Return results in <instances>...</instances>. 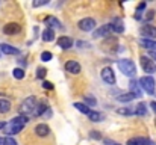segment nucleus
Here are the masks:
<instances>
[{"instance_id": "f257e3e1", "label": "nucleus", "mask_w": 156, "mask_h": 145, "mask_svg": "<svg viewBox=\"0 0 156 145\" xmlns=\"http://www.w3.org/2000/svg\"><path fill=\"white\" fill-rule=\"evenodd\" d=\"M26 124H27V116H24V115H18V116L12 118V119L9 121V124L5 126V130H6L8 136H12V135L20 133V132L24 129Z\"/></svg>"}, {"instance_id": "f03ea898", "label": "nucleus", "mask_w": 156, "mask_h": 145, "mask_svg": "<svg viewBox=\"0 0 156 145\" xmlns=\"http://www.w3.org/2000/svg\"><path fill=\"white\" fill-rule=\"evenodd\" d=\"M38 100H37V97L30 95L27 97L23 103H21V106H20V115H24V116H27V115H35L37 113V109H38Z\"/></svg>"}, {"instance_id": "7ed1b4c3", "label": "nucleus", "mask_w": 156, "mask_h": 145, "mask_svg": "<svg viewBox=\"0 0 156 145\" xmlns=\"http://www.w3.org/2000/svg\"><path fill=\"white\" fill-rule=\"evenodd\" d=\"M118 68L127 77H133L136 74V67H135V64L130 59H120L118 60Z\"/></svg>"}, {"instance_id": "20e7f679", "label": "nucleus", "mask_w": 156, "mask_h": 145, "mask_svg": "<svg viewBox=\"0 0 156 145\" xmlns=\"http://www.w3.org/2000/svg\"><path fill=\"white\" fill-rule=\"evenodd\" d=\"M138 83H140L141 89H144L147 94H153V92H155L156 82H155V79H153L152 76H144V77H141Z\"/></svg>"}, {"instance_id": "39448f33", "label": "nucleus", "mask_w": 156, "mask_h": 145, "mask_svg": "<svg viewBox=\"0 0 156 145\" xmlns=\"http://www.w3.org/2000/svg\"><path fill=\"white\" fill-rule=\"evenodd\" d=\"M140 64H141L144 73H149V74L156 73V64H155V60H152L150 57H147V56H141V57H140Z\"/></svg>"}, {"instance_id": "423d86ee", "label": "nucleus", "mask_w": 156, "mask_h": 145, "mask_svg": "<svg viewBox=\"0 0 156 145\" xmlns=\"http://www.w3.org/2000/svg\"><path fill=\"white\" fill-rule=\"evenodd\" d=\"M100 76H102V80H103L106 85H115V74H114L112 68L105 67L103 70H102V73H100Z\"/></svg>"}, {"instance_id": "0eeeda50", "label": "nucleus", "mask_w": 156, "mask_h": 145, "mask_svg": "<svg viewBox=\"0 0 156 145\" xmlns=\"http://www.w3.org/2000/svg\"><path fill=\"white\" fill-rule=\"evenodd\" d=\"M79 29L80 30H83V32H90V30H94V27H96V20L94 18H82L80 21H79Z\"/></svg>"}, {"instance_id": "6e6552de", "label": "nucleus", "mask_w": 156, "mask_h": 145, "mask_svg": "<svg viewBox=\"0 0 156 145\" xmlns=\"http://www.w3.org/2000/svg\"><path fill=\"white\" fill-rule=\"evenodd\" d=\"M20 32H21V24H18V23H8L3 27V33H6V35H15Z\"/></svg>"}, {"instance_id": "1a4fd4ad", "label": "nucleus", "mask_w": 156, "mask_h": 145, "mask_svg": "<svg viewBox=\"0 0 156 145\" xmlns=\"http://www.w3.org/2000/svg\"><path fill=\"white\" fill-rule=\"evenodd\" d=\"M141 33L146 36V40H152L156 36V27L153 24H143L141 26Z\"/></svg>"}, {"instance_id": "9d476101", "label": "nucleus", "mask_w": 156, "mask_h": 145, "mask_svg": "<svg viewBox=\"0 0 156 145\" xmlns=\"http://www.w3.org/2000/svg\"><path fill=\"white\" fill-rule=\"evenodd\" d=\"M65 70L70 73V74H79L80 73V64L77 62V60H67V64H65Z\"/></svg>"}, {"instance_id": "9b49d317", "label": "nucleus", "mask_w": 156, "mask_h": 145, "mask_svg": "<svg viewBox=\"0 0 156 145\" xmlns=\"http://www.w3.org/2000/svg\"><path fill=\"white\" fill-rule=\"evenodd\" d=\"M35 135L40 136V138H46L50 135V127L47 124H38L35 127Z\"/></svg>"}, {"instance_id": "f8f14e48", "label": "nucleus", "mask_w": 156, "mask_h": 145, "mask_svg": "<svg viewBox=\"0 0 156 145\" xmlns=\"http://www.w3.org/2000/svg\"><path fill=\"white\" fill-rule=\"evenodd\" d=\"M127 145H156L153 141L147 138H132L127 141Z\"/></svg>"}, {"instance_id": "ddd939ff", "label": "nucleus", "mask_w": 156, "mask_h": 145, "mask_svg": "<svg viewBox=\"0 0 156 145\" xmlns=\"http://www.w3.org/2000/svg\"><path fill=\"white\" fill-rule=\"evenodd\" d=\"M109 32H111V26L106 24V26H102V27L96 29L94 33H93V36H94V38H105V36L109 35Z\"/></svg>"}, {"instance_id": "4468645a", "label": "nucleus", "mask_w": 156, "mask_h": 145, "mask_svg": "<svg viewBox=\"0 0 156 145\" xmlns=\"http://www.w3.org/2000/svg\"><path fill=\"white\" fill-rule=\"evenodd\" d=\"M58 46L62 50H68L73 46V40L70 36H61V38H58Z\"/></svg>"}, {"instance_id": "2eb2a0df", "label": "nucleus", "mask_w": 156, "mask_h": 145, "mask_svg": "<svg viewBox=\"0 0 156 145\" xmlns=\"http://www.w3.org/2000/svg\"><path fill=\"white\" fill-rule=\"evenodd\" d=\"M141 86H140V83L136 82V80H130V83H129V92H132L133 95L136 97H141Z\"/></svg>"}, {"instance_id": "dca6fc26", "label": "nucleus", "mask_w": 156, "mask_h": 145, "mask_svg": "<svg viewBox=\"0 0 156 145\" xmlns=\"http://www.w3.org/2000/svg\"><path fill=\"white\" fill-rule=\"evenodd\" d=\"M0 51L2 53H5V54H18L20 53V50L18 48H15L14 46H9V44H0Z\"/></svg>"}, {"instance_id": "f3484780", "label": "nucleus", "mask_w": 156, "mask_h": 145, "mask_svg": "<svg viewBox=\"0 0 156 145\" xmlns=\"http://www.w3.org/2000/svg\"><path fill=\"white\" fill-rule=\"evenodd\" d=\"M140 44L146 48V50H149V51H156V41L155 40H141Z\"/></svg>"}, {"instance_id": "a211bd4d", "label": "nucleus", "mask_w": 156, "mask_h": 145, "mask_svg": "<svg viewBox=\"0 0 156 145\" xmlns=\"http://www.w3.org/2000/svg\"><path fill=\"white\" fill-rule=\"evenodd\" d=\"M44 23L49 26V29H52V27H61V21H59L56 17H52V15L46 17V18H44Z\"/></svg>"}, {"instance_id": "6ab92c4d", "label": "nucleus", "mask_w": 156, "mask_h": 145, "mask_svg": "<svg viewBox=\"0 0 156 145\" xmlns=\"http://www.w3.org/2000/svg\"><path fill=\"white\" fill-rule=\"evenodd\" d=\"M88 118H90V121H93V123H102V121L105 119V115L103 113H100V112L91 110V112L88 113Z\"/></svg>"}, {"instance_id": "aec40b11", "label": "nucleus", "mask_w": 156, "mask_h": 145, "mask_svg": "<svg viewBox=\"0 0 156 145\" xmlns=\"http://www.w3.org/2000/svg\"><path fill=\"white\" fill-rule=\"evenodd\" d=\"M109 26H111V30H114L115 33H123V32H124V26H123V23H121L120 20L112 21Z\"/></svg>"}, {"instance_id": "412c9836", "label": "nucleus", "mask_w": 156, "mask_h": 145, "mask_svg": "<svg viewBox=\"0 0 156 145\" xmlns=\"http://www.w3.org/2000/svg\"><path fill=\"white\" fill-rule=\"evenodd\" d=\"M11 110V103L5 98H0V113H8Z\"/></svg>"}, {"instance_id": "4be33fe9", "label": "nucleus", "mask_w": 156, "mask_h": 145, "mask_svg": "<svg viewBox=\"0 0 156 145\" xmlns=\"http://www.w3.org/2000/svg\"><path fill=\"white\" fill-rule=\"evenodd\" d=\"M53 40H55V32H53V29H46V30L43 32V41L50 43Z\"/></svg>"}, {"instance_id": "5701e85b", "label": "nucleus", "mask_w": 156, "mask_h": 145, "mask_svg": "<svg viewBox=\"0 0 156 145\" xmlns=\"http://www.w3.org/2000/svg\"><path fill=\"white\" fill-rule=\"evenodd\" d=\"M133 98H136V97L133 95L132 92H126V94H121V95H118V97H117V100H118V101H123V103L132 101Z\"/></svg>"}, {"instance_id": "b1692460", "label": "nucleus", "mask_w": 156, "mask_h": 145, "mask_svg": "<svg viewBox=\"0 0 156 145\" xmlns=\"http://www.w3.org/2000/svg\"><path fill=\"white\" fill-rule=\"evenodd\" d=\"M146 6H147V3H146V2H141V3H138V6H136V11H135V18H136V20H140V18H141V14H143V11L146 9Z\"/></svg>"}, {"instance_id": "393cba45", "label": "nucleus", "mask_w": 156, "mask_h": 145, "mask_svg": "<svg viewBox=\"0 0 156 145\" xmlns=\"http://www.w3.org/2000/svg\"><path fill=\"white\" fill-rule=\"evenodd\" d=\"M74 107L79 110V112H82V113H85V115H88L90 112H91V109L87 106V104H83V103H74Z\"/></svg>"}, {"instance_id": "a878e982", "label": "nucleus", "mask_w": 156, "mask_h": 145, "mask_svg": "<svg viewBox=\"0 0 156 145\" xmlns=\"http://www.w3.org/2000/svg\"><path fill=\"white\" fill-rule=\"evenodd\" d=\"M135 113H136V115H140V116H146V115H147L146 104H144V103H140V104L135 107Z\"/></svg>"}, {"instance_id": "bb28decb", "label": "nucleus", "mask_w": 156, "mask_h": 145, "mask_svg": "<svg viewBox=\"0 0 156 145\" xmlns=\"http://www.w3.org/2000/svg\"><path fill=\"white\" fill-rule=\"evenodd\" d=\"M117 113L124 115V116H130V115L135 113V110L133 109H129V107H121V109H117Z\"/></svg>"}, {"instance_id": "cd10ccee", "label": "nucleus", "mask_w": 156, "mask_h": 145, "mask_svg": "<svg viewBox=\"0 0 156 145\" xmlns=\"http://www.w3.org/2000/svg\"><path fill=\"white\" fill-rule=\"evenodd\" d=\"M12 76H14L15 79L21 80V79H24V70H23V68H15V70L12 71Z\"/></svg>"}, {"instance_id": "c85d7f7f", "label": "nucleus", "mask_w": 156, "mask_h": 145, "mask_svg": "<svg viewBox=\"0 0 156 145\" xmlns=\"http://www.w3.org/2000/svg\"><path fill=\"white\" fill-rule=\"evenodd\" d=\"M2 145H18V144H17V141H15L14 138L6 136V138H3V139H2Z\"/></svg>"}, {"instance_id": "c756f323", "label": "nucleus", "mask_w": 156, "mask_h": 145, "mask_svg": "<svg viewBox=\"0 0 156 145\" xmlns=\"http://www.w3.org/2000/svg\"><path fill=\"white\" fill-rule=\"evenodd\" d=\"M53 54L50 51H43L41 53V60H44V62H49V60H52Z\"/></svg>"}, {"instance_id": "7c9ffc66", "label": "nucleus", "mask_w": 156, "mask_h": 145, "mask_svg": "<svg viewBox=\"0 0 156 145\" xmlns=\"http://www.w3.org/2000/svg\"><path fill=\"white\" fill-rule=\"evenodd\" d=\"M46 74H47V70H46V68H38V70H37V77H38V79H44Z\"/></svg>"}, {"instance_id": "2f4dec72", "label": "nucleus", "mask_w": 156, "mask_h": 145, "mask_svg": "<svg viewBox=\"0 0 156 145\" xmlns=\"http://www.w3.org/2000/svg\"><path fill=\"white\" fill-rule=\"evenodd\" d=\"M85 103H87V106H88V107H90V106H96V104H97L96 98H91V97H85Z\"/></svg>"}, {"instance_id": "473e14b6", "label": "nucleus", "mask_w": 156, "mask_h": 145, "mask_svg": "<svg viewBox=\"0 0 156 145\" xmlns=\"http://www.w3.org/2000/svg\"><path fill=\"white\" fill-rule=\"evenodd\" d=\"M47 3H49V0H38V2H34L32 6H34V8H38V6H44V5H47Z\"/></svg>"}, {"instance_id": "72a5a7b5", "label": "nucleus", "mask_w": 156, "mask_h": 145, "mask_svg": "<svg viewBox=\"0 0 156 145\" xmlns=\"http://www.w3.org/2000/svg\"><path fill=\"white\" fill-rule=\"evenodd\" d=\"M43 88H44V89H53V83L44 80V82H43Z\"/></svg>"}, {"instance_id": "f704fd0d", "label": "nucleus", "mask_w": 156, "mask_h": 145, "mask_svg": "<svg viewBox=\"0 0 156 145\" xmlns=\"http://www.w3.org/2000/svg\"><path fill=\"white\" fill-rule=\"evenodd\" d=\"M76 46H77L79 48H83V47L90 48V44H88V43H85V41H77V43H76Z\"/></svg>"}, {"instance_id": "c9c22d12", "label": "nucleus", "mask_w": 156, "mask_h": 145, "mask_svg": "<svg viewBox=\"0 0 156 145\" xmlns=\"http://www.w3.org/2000/svg\"><path fill=\"white\" fill-rule=\"evenodd\" d=\"M155 17V11H147V14H146V20H152Z\"/></svg>"}, {"instance_id": "e433bc0d", "label": "nucleus", "mask_w": 156, "mask_h": 145, "mask_svg": "<svg viewBox=\"0 0 156 145\" xmlns=\"http://www.w3.org/2000/svg\"><path fill=\"white\" fill-rule=\"evenodd\" d=\"M93 139H102V136H100V133L99 132H91V135H90Z\"/></svg>"}, {"instance_id": "4c0bfd02", "label": "nucleus", "mask_w": 156, "mask_h": 145, "mask_svg": "<svg viewBox=\"0 0 156 145\" xmlns=\"http://www.w3.org/2000/svg\"><path fill=\"white\" fill-rule=\"evenodd\" d=\"M105 145H120L118 142H115V141H111V139H106L105 141Z\"/></svg>"}, {"instance_id": "58836bf2", "label": "nucleus", "mask_w": 156, "mask_h": 145, "mask_svg": "<svg viewBox=\"0 0 156 145\" xmlns=\"http://www.w3.org/2000/svg\"><path fill=\"white\" fill-rule=\"evenodd\" d=\"M150 107L153 109V112L156 113V101H152V103H150Z\"/></svg>"}, {"instance_id": "ea45409f", "label": "nucleus", "mask_w": 156, "mask_h": 145, "mask_svg": "<svg viewBox=\"0 0 156 145\" xmlns=\"http://www.w3.org/2000/svg\"><path fill=\"white\" fill-rule=\"evenodd\" d=\"M5 126H6L5 123H0V129H5Z\"/></svg>"}, {"instance_id": "a19ab883", "label": "nucleus", "mask_w": 156, "mask_h": 145, "mask_svg": "<svg viewBox=\"0 0 156 145\" xmlns=\"http://www.w3.org/2000/svg\"><path fill=\"white\" fill-rule=\"evenodd\" d=\"M0 144H2V139H0Z\"/></svg>"}, {"instance_id": "79ce46f5", "label": "nucleus", "mask_w": 156, "mask_h": 145, "mask_svg": "<svg viewBox=\"0 0 156 145\" xmlns=\"http://www.w3.org/2000/svg\"><path fill=\"white\" fill-rule=\"evenodd\" d=\"M155 124H156V119H155Z\"/></svg>"}, {"instance_id": "37998d69", "label": "nucleus", "mask_w": 156, "mask_h": 145, "mask_svg": "<svg viewBox=\"0 0 156 145\" xmlns=\"http://www.w3.org/2000/svg\"><path fill=\"white\" fill-rule=\"evenodd\" d=\"M0 53H2V51H0Z\"/></svg>"}]
</instances>
